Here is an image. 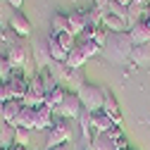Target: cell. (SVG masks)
I'll use <instances>...</instances> for the list:
<instances>
[{
    "label": "cell",
    "mask_w": 150,
    "mask_h": 150,
    "mask_svg": "<svg viewBox=\"0 0 150 150\" xmlns=\"http://www.w3.org/2000/svg\"><path fill=\"white\" fill-rule=\"evenodd\" d=\"M14 145V126L7 122H0V148L10 150Z\"/></svg>",
    "instance_id": "obj_20"
},
{
    "label": "cell",
    "mask_w": 150,
    "mask_h": 150,
    "mask_svg": "<svg viewBox=\"0 0 150 150\" xmlns=\"http://www.w3.org/2000/svg\"><path fill=\"white\" fill-rule=\"evenodd\" d=\"M69 33L76 38V36H81L83 33V29H86V12L81 10V7H74V10H69Z\"/></svg>",
    "instance_id": "obj_10"
},
{
    "label": "cell",
    "mask_w": 150,
    "mask_h": 150,
    "mask_svg": "<svg viewBox=\"0 0 150 150\" xmlns=\"http://www.w3.org/2000/svg\"><path fill=\"white\" fill-rule=\"evenodd\" d=\"M129 62L136 64V67H145L150 62V43L148 45H134L129 55Z\"/></svg>",
    "instance_id": "obj_12"
},
{
    "label": "cell",
    "mask_w": 150,
    "mask_h": 150,
    "mask_svg": "<svg viewBox=\"0 0 150 150\" xmlns=\"http://www.w3.org/2000/svg\"><path fill=\"white\" fill-rule=\"evenodd\" d=\"M91 150H115V143H112L105 134H98L96 141L91 143Z\"/></svg>",
    "instance_id": "obj_27"
},
{
    "label": "cell",
    "mask_w": 150,
    "mask_h": 150,
    "mask_svg": "<svg viewBox=\"0 0 150 150\" xmlns=\"http://www.w3.org/2000/svg\"><path fill=\"white\" fill-rule=\"evenodd\" d=\"M81 112H83V105H81V100H79V96L76 93H67V98L62 100V105L55 110V115L57 117H62V119H79L81 117Z\"/></svg>",
    "instance_id": "obj_5"
},
{
    "label": "cell",
    "mask_w": 150,
    "mask_h": 150,
    "mask_svg": "<svg viewBox=\"0 0 150 150\" xmlns=\"http://www.w3.org/2000/svg\"><path fill=\"white\" fill-rule=\"evenodd\" d=\"M5 57H7L10 67H22V69H26V64H29V48H26L24 38H17L12 45H7V48H5Z\"/></svg>",
    "instance_id": "obj_4"
},
{
    "label": "cell",
    "mask_w": 150,
    "mask_h": 150,
    "mask_svg": "<svg viewBox=\"0 0 150 150\" xmlns=\"http://www.w3.org/2000/svg\"><path fill=\"white\" fill-rule=\"evenodd\" d=\"M10 100V91H7V83L3 81V83H0V105H5Z\"/></svg>",
    "instance_id": "obj_30"
},
{
    "label": "cell",
    "mask_w": 150,
    "mask_h": 150,
    "mask_svg": "<svg viewBox=\"0 0 150 150\" xmlns=\"http://www.w3.org/2000/svg\"><path fill=\"white\" fill-rule=\"evenodd\" d=\"M50 150H71V143H62V145H57V148H50Z\"/></svg>",
    "instance_id": "obj_33"
},
{
    "label": "cell",
    "mask_w": 150,
    "mask_h": 150,
    "mask_svg": "<svg viewBox=\"0 0 150 150\" xmlns=\"http://www.w3.org/2000/svg\"><path fill=\"white\" fill-rule=\"evenodd\" d=\"M55 124V112L45 105L36 107V119H33V131H48Z\"/></svg>",
    "instance_id": "obj_7"
},
{
    "label": "cell",
    "mask_w": 150,
    "mask_h": 150,
    "mask_svg": "<svg viewBox=\"0 0 150 150\" xmlns=\"http://www.w3.org/2000/svg\"><path fill=\"white\" fill-rule=\"evenodd\" d=\"M7 3H10V5L14 7V10H19V7L24 5V0H7Z\"/></svg>",
    "instance_id": "obj_32"
},
{
    "label": "cell",
    "mask_w": 150,
    "mask_h": 150,
    "mask_svg": "<svg viewBox=\"0 0 150 150\" xmlns=\"http://www.w3.org/2000/svg\"><path fill=\"white\" fill-rule=\"evenodd\" d=\"M33 119H36V107H24L22 112H19V117L14 119V129L17 126H22V129H31L33 131Z\"/></svg>",
    "instance_id": "obj_18"
},
{
    "label": "cell",
    "mask_w": 150,
    "mask_h": 150,
    "mask_svg": "<svg viewBox=\"0 0 150 150\" xmlns=\"http://www.w3.org/2000/svg\"><path fill=\"white\" fill-rule=\"evenodd\" d=\"M131 48H134V43H131L129 33H107L103 52L107 55V60L117 62V64H124L129 60V55H131Z\"/></svg>",
    "instance_id": "obj_1"
},
{
    "label": "cell",
    "mask_w": 150,
    "mask_h": 150,
    "mask_svg": "<svg viewBox=\"0 0 150 150\" xmlns=\"http://www.w3.org/2000/svg\"><path fill=\"white\" fill-rule=\"evenodd\" d=\"M103 112L115 122V124H122V107H119V100L115 98L112 91H105V103H103Z\"/></svg>",
    "instance_id": "obj_9"
},
{
    "label": "cell",
    "mask_w": 150,
    "mask_h": 150,
    "mask_svg": "<svg viewBox=\"0 0 150 150\" xmlns=\"http://www.w3.org/2000/svg\"><path fill=\"white\" fill-rule=\"evenodd\" d=\"M50 26H52V36H55V33L69 31V17H67L64 12H55L52 19H50Z\"/></svg>",
    "instance_id": "obj_22"
},
{
    "label": "cell",
    "mask_w": 150,
    "mask_h": 150,
    "mask_svg": "<svg viewBox=\"0 0 150 150\" xmlns=\"http://www.w3.org/2000/svg\"><path fill=\"white\" fill-rule=\"evenodd\" d=\"M126 33H129V38H131V43H134V45H148V43H150V33H148L138 22L131 24Z\"/></svg>",
    "instance_id": "obj_15"
},
{
    "label": "cell",
    "mask_w": 150,
    "mask_h": 150,
    "mask_svg": "<svg viewBox=\"0 0 150 150\" xmlns=\"http://www.w3.org/2000/svg\"><path fill=\"white\" fill-rule=\"evenodd\" d=\"M76 45H79V48H81V52L86 55V60H88V57H96V55H100V52H103V45H98L96 41H86V38H81Z\"/></svg>",
    "instance_id": "obj_24"
},
{
    "label": "cell",
    "mask_w": 150,
    "mask_h": 150,
    "mask_svg": "<svg viewBox=\"0 0 150 150\" xmlns=\"http://www.w3.org/2000/svg\"><path fill=\"white\" fill-rule=\"evenodd\" d=\"M0 83H3V79H0Z\"/></svg>",
    "instance_id": "obj_36"
},
{
    "label": "cell",
    "mask_w": 150,
    "mask_h": 150,
    "mask_svg": "<svg viewBox=\"0 0 150 150\" xmlns=\"http://www.w3.org/2000/svg\"><path fill=\"white\" fill-rule=\"evenodd\" d=\"M115 150H129V138H126V136H122V138L115 143Z\"/></svg>",
    "instance_id": "obj_31"
},
{
    "label": "cell",
    "mask_w": 150,
    "mask_h": 150,
    "mask_svg": "<svg viewBox=\"0 0 150 150\" xmlns=\"http://www.w3.org/2000/svg\"><path fill=\"white\" fill-rule=\"evenodd\" d=\"M83 150H91V148H83Z\"/></svg>",
    "instance_id": "obj_35"
},
{
    "label": "cell",
    "mask_w": 150,
    "mask_h": 150,
    "mask_svg": "<svg viewBox=\"0 0 150 150\" xmlns=\"http://www.w3.org/2000/svg\"><path fill=\"white\" fill-rule=\"evenodd\" d=\"M129 150H131V148H129Z\"/></svg>",
    "instance_id": "obj_38"
},
{
    "label": "cell",
    "mask_w": 150,
    "mask_h": 150,
    "mask_svg": "<svg viewBox=\"0 0 150 150\" xmlns=\"http://www.w3.org/2000/svg\"><path fill=\"white\" fill-rule=\"evenodd\" d=\"M33 62H36V67H38V69H45V67H50L52 57H50L48 41H36V45H33Z\"/></svg>",
    "instance_id": "obj_11"
},
{
    "label": "cell",
    "mask_w": 150,
    "mask_h": 150,
    "mask_svg": "<svg viewBox=\"0 0 150 150\" xmlns=\"http://www.w3.org/2000/svg\"><path fill=\"white\" fill-rule=\"evenodd\" d=\"M10 150H29V148H24V145H12Z\"/></svg>",
    "instance_id": "obj_34"
},
{
    "label": "cell",
    "mask_w": 150,
    "mask_h": 150,
    "mask_svg": "<svg viewBox=\"0 0 150 150\" xmlns=\"http://www.w3.org/2000/svg\"><path fill=\"white\" fill-rule=\"evenodd\" d=\"M55 38H57V43L69 52V50H74L76 48V38H74V36L69 33V31H64V33H55Z\"/></svg>",
    "instance_id": "obj_28"
},
{
    "label": "cell",
    "mask_w": 150,
    "mask_h": 150,
    "mask_svg": "<svg viewBox=\"0 0 150 150\" xmlns=\"http://www.w3.org/2000/svg\"><path fill=\"white\" fill-rule=\"evenodd\" d=\"M29 143H31V129L17 126V129H14V145H24V148H29Z\"/></svg>",
    "instance_id": "obj_26"
},
{
    "label": "cell",
    "mask_w": 150,
    "mask_h": 150,
    "mask_svg": "<svg viewBox=\"0 0 150 150\" xmlns=\"http://www.w3.org/2000/svg\"><path fill=\"white\" fill-rule=\"evenodd\" d=\"M91 124H93V129L98 131V134H107V131L115 126V122H112L103 110H98V112H91Z\"/></svg>",
    "instance_id": "obj_13"
},
{
    "label": "cell",
    "mask_w": 150,
    "mask_h": 150,
    "mask_svg": "<svg viewBox=\"0 0 150 150\" xmlns=\"http://www.w3.org/2000/svg\"><path fill=\"white\" fill-rule=\"evenodd\" d=\"M100 26L107 31V33H126L129 31V24L117 14H110V12H103V22Z\"/></svg>",
    "instance_id": "obj_8"
},
{
    "label": "cell",
    "mask_w": 150,
    "mask_h": 150,
    "mask_svg": "<svg viewBox=\"0 0 150 150\" xmlns=\"http://www.w3.org/2000/svg\"><path fill=\"white\" fill-rule=\"evenodd\" d=\"M69 69H81L83 64H86V55L81 52V48L76 45L74 50H69V55H67V62H64Z\"/></svg>",
    "instance_id": "obj_23"
},
{
    "label": "cell",
    "mask_w": 150,
    "mask_h": 150,
    "mask_svg": "<svg viewBox=\"0 0 150 150\" xmlns=\"http://www.w3.org/2000/svg\"><path fill=\"white\" fill-rule=\"evenodd\" d=\"M71 141V124L69 119H62V117H55V124L48 129V148H57L62 143H69Z\"/></svg>",
    "instance_id": "obj_3"
},
{
    "label": "cell",
    "mask_w": 150,
    "mask_h": 150,
    "mask_svg": "<svg viewBox=\"0 0 150 150\" xmlns=\"http://www.w3.org/2000/svg\"><path fill=\"white\" fill-rule=\"evenodd\" d=\"M79 96V100H81V105H83V110H88V112H98V110H103V103H105V88H100V86H96V83H83V88L76 93Z\"/></svg>",
    "instance_id": "obj_2"
},
{
    "label": "cell",
    "mask_w": 150,
    "mask_h": 150,
    "mask_svg": "<svg viewBox=\"0 0 150 150\" xmlns=\"http://www.w3.org/2000/svg\"><path fill=\"white\" fill-rule=\"evenodd\" d=\"M105 136H107V138H110L112 143H117V141H119L122 136H126V134H124V129H122V124H115V126H112V129L107 131Z\"/></svg>",
    "instance_id": "obj_29"
},
{
    "label": "cell",
    "mask_w": 150,
    "mask_h": 150,
    "mask_svg": "<svg viewBox=\"0 0 150 150\" xmlns=\"http://www.w3.org/2000/svg\"><path fill=\"white\" fill-rule=\"evenodd\" d=\"M48 48H50V57H52V62H67V50L57 43V38H55V36H50L48 38Z\"/></svg>",
    "instance_id": "obj_21"
},
{
    "label": "cell",
    "mask_w": 150,
    "mask_h": 150,
    "mask_svg": "<svg viewBox=\"0 0 150 150\" xmlns=\"http://www.w3.org/2000/svg\"><path fill=\"white\" fill-rule=\"evenodd\" d=\"M64 83H69L74 88V93H79L86 83V76H83V69H69L67 67V76H64Z\"/></svg>",
    "instance_id": "obj_17"
},
{
    "label": "cell",
    "mask_w": 150,
    "mask_h": 150,
    "mask_svg": "<svg viewBox=\"0 0 150 150\" xmlns=\"http://www.w3.org/2000/svg\"><path fill=\"white\" fill-rule=\"evenodd\" d=\"M22 110H24V103H22V100H7V103L3 105V119H0V122L14 124V119L19 117Z\"/></svg>",
    "instance_id": "obj_14"
},
{
    "label": "cell",
    "mask_w": 150,
    "mask_h": 150,
    "mask_svg": "<svg viewBox=\"0 0 150 150\" xmlns=\"http://www.w3.org/2000/svg\"><path fill=\"white\" fill-rule=\"evenodd\" d=\"M79 124H81V136H83V143H93V141H96V136H93V131H96V129H93V124H91V112L88 110H83L81 112V117H79Z\"/></svg>",
    "instance_id": "obj_16"
},
{
    "label": "cell",
    "mask_w": 150,
    "mask_h": 150,
    "mask_svg": "<svg viewBox=\"0 0 150 150\" xmlns=\"http://www.w3.org/2000/svg\"><path fill=\"white\" fill-rule=\"evenodd\" d=\"M38 76H41V81H43V88H45V96L52 91V88H57L60 83L52 79V74H50V69L45 67V69H38Z\"/></svg>",
    "instance_id": "obj_25"
},
{
    "label": "cell",
    "mask_w": 150,
    "mask_h": 150,
    "mask_svg": "<svg viewBox=\"0 0 150 150\" xmlns=\"http://www.w3.org/2000/svg\"><path fill=\"white\" fill-rule=\"evenodd\" d=\"M0 150H3V148H0Z\"/></svg>",
    "instance_id": "obj_37"
},
{
    "label": "cell",
    "mask_w": 150,
    "mask_h": 150,
    "mask_svg": "<svg viewBox=\"0 0 150 150\" xmlns=\"http://www.w3.org/2000/svg\"><path fill=\"white\" fill-rule=\"evenodd\" d=\"M64 98H67V91H64L62 86H57V88H52L48 96H45V103H43V105H45V107H50V110L55 112V110L62 105V100H64Z\"/></svg>",
    "instance_id": "obj_19"
},
{
    "label": "cell",
    "mask_w": 150,
    "mask_h": 150,
    "mask_svg": "<svg viewBox=\"0 0 150 150\" xmlns=\"http://www.w3.org/2000/svg\"><path fill=\"white\" fill-rule=\"evenodd\" d=\"M7 26L12 29V33L17 36V38H29L31 36V22H29V17L22 12V10H14L10 14V19H7Z\"/></svg>",
    "instance_id": "obj_6"
}]
</instances>
